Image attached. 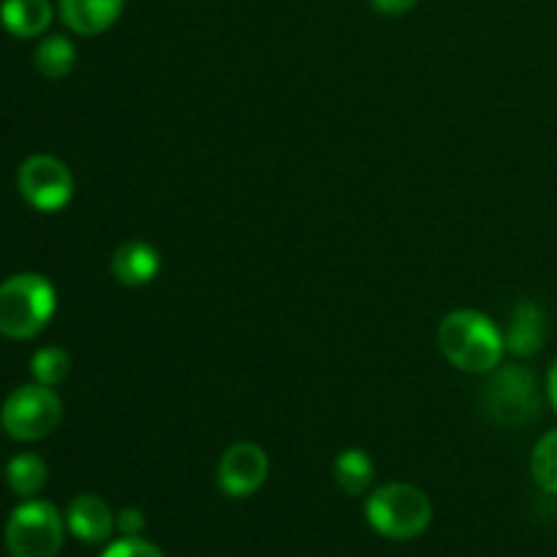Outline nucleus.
Segmentation results:
<instances>
[{"label":"nucleus","instance_id":"6ab92c4d","mask_svg":"<svg viewBox=\"0 0 557 557\" xmlns=\"http://www.w3.org/2000/svg\"><path fill=\"white\" fill-rule=\"evenodd\" d=\"M101 557H166V555H163L156 544L145 542V539L123 536L117 539V542L109 544Z\"/></svg>","mask_w":557,"mask_h":557},{"label":"nucleus","instance_id":"4468645a","mask_svg":"<svg viewBox=\"0 0 557 557\" xmlns=\"http://www.w3.org/2000/svg\"><path fill=\"white\" fill-rule=\"evenodd\" d=\"M335 482L346 495H364L373 484L375 466L373 457L364 449H343L335 457Z\"/></svg>","mask_w":557,"mask_h":557},{"label":"nucleus","instance_id":"f8f14e48","mask_svg":"<svg viewBox=\"0 0 557 557\" xmlns=\"http://www.w3.org/2000/svg\"><path fill=\"white\" fill-rule=\"evenodd\" d=\"M506 351L515 354V357H533V354L542 351L544 341H547V319H544V310L536 302L525 299V302L517 305L511 310L509 330H506Z\"/></svg>","mask_w":557,"mask_h":557},{"label":"nucleus","instance_id":"0eeeda50","mask_svg":"<svg viewBox=\"0 0 557 557\" xmlns=\"http://www.w3.org/2000/svg\"><path fill=\"white\" fill-rule=\"evenodd\" d=\"M22 199L38 212H58L74 199L71 169L54 156H30L16 174Z\"/></svg>","mask_w":557,"mask_h":557},{"label":"nucleus","instance_id":"20e7f679","mask_svg":"<svg viewBox=\"0 0 557 557\" xmlns=\"http://www.w3.org/2000/svg\"><path fill=\"white\" fill-rule=\"evenodd\" d=\"M482 406L484 413L500 428H522V424L533 422L542 408L536 375L522 364L495 368L484 386Z\"/></svg>","mask_w":557,"mask_h":557},{"label":"nucleus","instance_id":"9d476101","mask_svg":"<svg viewBox=\"0 0 557 557\" xmlns=\"http://www.w3.org/2000/svg\"><path fill=\"white\" fill-rule=\"evenodd\" d=\"M161 272V253L145 239H128L112 253V275L120 286L141 288Z\"/></svg>","mask_w":557,"mask_h":557},{"label":"nucleus","instance_id":"6e6552de","mask_svg":"<svg viewBox=\"0 0 557 557\" xmlns=\"http://www.w3.org/2000/svg\"><path fill=\"white\" fill-rule=\"evenodd\" d=\"M218 487L228 495V498H250L264 487L267 476H270V457L259 444H243L228 446L218 460Z\"/></svg>","mask_w":557,"mask_h":557},{"label":"nucleus","instance_id":"f257e3e1","mask_svg":"<svg viewBox=\"0 0 557 557\" xmlns=\"http://www.w3.org/2000/svg\"><path fill=\"white\" fill-rule=\"evenodd\" d=\"M438 346L446 362L462 373H493L506 354V337L490 315L455 310L441 321Z\"/></svg>","mask_w":557,"mask_h":557},{"label":"nucleus","instance_id":"f03ea898","mask_svg":"<svg viewBox=\"0 0 557 557\" xmlns=\"http://www.w3.org/2000/svg\"><path fill=\"white\" fill-rule=\"evenodd\" d=\"M58 308L54 286L38 272H20L0 283V335L27 341L38 335Z\"/></svg>","mask_w":557,"mask_h":557},{"label":"nucleus","instance_id":"ddd939ff","mask_svg":"<svg viewBox=\"0 0 557 557\" xmlns=\"http://www.w3.org/2000/svg\"><path fill=\"white\" fill-rule=\"evenodd\" d=\"M0 22L16 38H36L52 25V3L49 0H3Z\"/></svg>","mask_w":557,"mask_h":557},{"label":"nucleus","instance_id":"9b49d317","mask_svg":"<svg viewBox=\"0 0 557 557\" xmlns=\"http://www.w3.org/2000/svg\"><path fill=\"white\" fill-rule=\"evenodd\" d=\"M125 0H60V20L79 36H98L120 20Z\"/></svg>","mask_w":557,"mask_h":557},{"label":"nucleus","instance_id":"a211bd4d","mask_svg":"<svg viewBox=\"0 0 557 557\" xmlns=\"http://www.w3.org/2000/svg\"><path fill=\"white\" fill-rule=\"evenodd\" d=\"M30 373L36 379V384L44 386H58L69 379L71 373V357L63 351V348H41V351L33 354L30 359Z\"/></svg>","mask_w":557,"mask_h":557},{"label":"nucleus","instance_id":"5701e85b","mask_svg":"<svg viewBox=\"0 0 557 557\" xmlns=\"http://www.w3.org/2000/svg\"><path fill=\"white\" fill-rule=\"evenodd\" d=\"M0 428H3V424H0Z\"/></svg>","mask_w":557,"mask_h":557},{"label":"nucleus","instance_id":"f3484780","mask_svg":"<svg viewBox=\"0 0 557 557\" xmlns=\"http://www.w3.org/2000/svg\"><path fill=\"white\" fill-rule=\"evenodd\" d=\"M531 473L533 482H536L544 493L557 495V430H549V433L536 444L531 457Z\"/></svg>","mask_w":557,"mask_h":557},{"label":"nucleus","instance_id":"2eb2a0df","mask_svg":"<svg viewBox=\"0 0 557 557\" xmlns=\"http://www.w3.org/2000/svg\"><path fill=\"white\" fill-rule=\"evenodd\" d=\"M47 462L38 455H16L11 457L5 466V482H9L11 493L20 498H33L47 487Z\"/></svg>","mask_w":557,"mask_h":557},{"label":"nucleus","instance_id":"39448f33","mask_svg":"<svg viewBox=\"0 0 557 557\" xmlns=\"http://www.w3.org/2000/svg\"><path fill=\"white\" fill-rule=\"evenodd\" d=\"M63 419V403L52 386L27 384L11 392L0 408V424L14 441H41L58 430Z\"/></svg>","mask_w":557,"mask_h":557},{"label":"nucleus","instance_id":"aec40b11","mask_svg":"<svg viewBox=\"0 0 557 557\" xmlns=\"http://www.w3.org/2000/svg\"><path fill=\"white\" fill-rule=\"evenodd\" d=\"M117 531L123 536H139L145 531V515L136 506H128V509H123L117 515Z\"/></svg>","mask_w":557,"mask_h":557},{"label":"nucleus","instance_id":"423d86ee","mask_svg":"<svg viewBox=\"0 0 557 557\" xmlns=\"http://www.w3.org/2000/svg\"><path fill=\"white\" fill-rule=\"evenodd\" d=\"M63 547V517L47 500L27 498L5 522V549L11 557H58Z\"/></svg>","mask_w":557,"mask_h":557},{"label":"nucleus","instance_id":"1a4fd4ad","mask_svg":"<svg viewBox=\"0 0 557 557\" xmlns=\"http://www.w3.org/2000/svg\"><path fill=\"white\" fill-rule=\"evenodd\" d=\"M65 528L85 544H103L117 528V517L98 495H76L65 511Z\"/></svg>","mask_w":557,"mask_h":557},{"label":"nucleus","instance_id":"4be33fe9","mask_svg":"<svg viewBox=\"0 0 557 557\" xmlns=\"http://www.w3.org/2000/svg\"><path fill=\"white\" fill-rule=\"evenodd\" d=\"M547 397H549V403H553V408L557 411V359H555L553 368H549V373H547Z\"/></svg>","mask_w":557,"mask_h":557},{"label":"nucleus","instance_id":"7ed1b4c3","mask_svg":"<svg viewBox=\"0 0 557 557\" xmlns=\"http://www.w3.org/2000/svg\"><path fill=\"white\" fill-rule=\"evenodd\" d=\"M364 517L381 536L395 539V542H411V539L422 536L433 522V504L413 484L395 482L370 493Z\"/></svg>","mask_w":557,"mask_h":557},{"label":"nucleus","instance_id":"412c9836","mask_svg":"<svg viewBox=\"0 0 557 557\" xmlns=\"http://www.w3.org/2000/svg\"><path fill=\"white\" fill-rule=\"evenodd\" d=\"M370 3H373V9L379 11V14L400 16L406 14V11H411L419 0H370Z\"/></svg>","mask_w":557,"mask_h":557},{"label":"nucleus","instance_id":"dca6fc26","mask_svg":"<svg viewBox=\"0 0 557 557\" xmlns=\"http://www.w3.org/2000/svg\"><path fill=\"white\" fill-rule=\"evenodd\" d=\"M76 47L65 36H47L36 47V69L47 79H63L74 71Z\"/></svg>","mask_w":557,"mask_h":557}]
</instances>
